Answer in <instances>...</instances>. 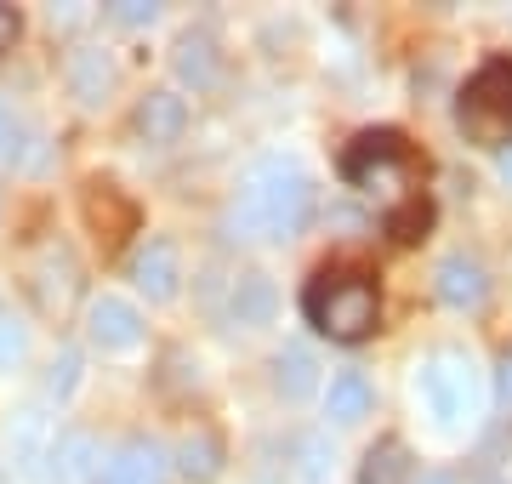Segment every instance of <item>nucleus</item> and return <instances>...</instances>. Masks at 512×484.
Wrapping results in <instances>:
<instances>
[{"instance_id": "nucleus-1", "label": "nucleus", "mask_w": 512, "mask_h": 484, "mask_svg": "<svg viewBox=\"0 0 512 484\" xmlns=\"http://www.w3.org/2000/svg\"><path fill=\"white\" fill-rule=\"evenodd\" d=\"M313 217H319V188H313V177L296 160H285V154H268V160H256L245 171L239 194L228 200L222 228H228V240L285 245V240H302L313 228Z\"/></svg>"}, {"instance_id": "nucleus-2", "label": "nucleus", "mask_w": 512, "mask_h": 484, "mask_svg": "<svg viewBox=\"0 0 512 484\" xmlns=\"http://www.w3.org/2000/svg\"><path fill=\"white\" fill-rule=\"evenodd\" d=\"M302 314L313 331L342 342V348H359L382 331V297H376V280L365 268H319L302 291Z\"/></svg>"}, {"instance_id": "nucleus-3", "label": "nucleus", "mask_w": 512, "mask_h": 484, "mask_svg": "<svg viewBox=\"0 0 512 484\" xmlns=\"http://www.w3.org/2000/svg\"><path fill=\"white\" fill-rule=\"evenodd\" d=\"M456 126L478 149H512V57H484L456 92Z\"/></svg>"}, {"instance_id": "nucleus-4", "label": "nucleus", "mask_w": 512, "mask_h": 484, "mask_svg": "<svg viewBox=\"0 0 512 484\" xmlns=\"http://www.w3.org/2000/svg\"><path fill=\"white\" fill-rule=\"evenodd\" d=\"M416 393L439 428H461L478 416V371L467 348H433L416 371Z\"/></svg>"}, {"instance_id": "nucleus-5", "label": "nucleus", "mask_w": 512, "mask_h": 484, "mask_svg": "<svg viewBox=\"0 0 512 484\" xmlns=\"http://www.w3.org/2000/svg\"><path fill=\"white\" fill-rule=\"evenodd\" d=\"M404 171H410V143H404L399 131H359L348 143V154H342V177H348L353 188H382V194H393V188H404Z\"/></svg>"}, {"instance_id": "nucleus-6", "label": "nucleus", "mask_w": 512, "mask_h": 484, "mask_svg": "<svg viewBox=\"0 0 512 484\" xmlns=\"http://www.w3.org/2000/svg\"><path fill=\"white\" fill-rule=\"evenodd\" d=\"M29 291H35L40 314H57V319L80 302L86 280H80V262H74L69 245H46V251H40L35 268H29Z\"/></svg>"}, {"instance_id": "nucleus-7", "label": "nucleus", "mask_w": 512, "mask_h": 484, "mask_svg": "<svg viewBox=\"0 0 512 484\" xmlns=\"http://www.w3.org/2000/svg\"><path fill=\"white\" fill-rule=\"evenodd\" d=\"M80 211H86V228H92L109 251L126 245V234H137V200H131L120 183H109V177H92V183H86Z\"/></svg>"}, {"instance_id": "nucleus-8", "label": "nucleus", "mask_w": 512, "mask_h": 484, "mask_svg": "<svg viewBox=\"0 0 512 484\" xmlns=\"http://www.w3.org/2000/svg\"><path fill=\"white\" fill-rule=\"evenodd\" d=\"M143 314H137V302L126 297H92V308H86V342H92L97 354H131L137 342H143Z\"/></svg>"}, {"instance_id": "nucleus-9", "label": "nucleus", "mask_w": 512, "mask_h": 484, "mask_svg": "<svg viewBox=\"0 0 512 484\" xmlns=\"http://www.w3.org/2000/svg\"><path fill=\"white\" fill-rule=\"evenodd\" d=\"M433 291H439L444 308L478 314V308L490 302V268H484L473 251H450V257H439V268H433Z\"/></svg>"}, {"instance_id": "nucleus-10", "label": "nucleus", "mask_w": 512, "mask_h": 484, "mask_svg": "<svg viewBox=\"0 0 512 484\" xmlns=\"http://www.w3.org/2000/svg\"><path fill=\"white\" fill-rule=\"evenodd\" d=\"M131 285L148 302H171L183 291V251L171 240H143L131 251Z\"/></svg>"}, {"instance_id": "nucleus-11", "label": "nucleus", "mask_w": 512, "mask_h": 484, "mask_svg": "<svg viewBox=\"0 0 512 484\" xmlns=\"http://www.w3.org/2000/svg\"><path fill=\"white\" fill-rule=\"evenodd\" d=\"M131 131H137L143 143H154V149L177 143L188 131V97L171 92V86H148V92L137 97V109H131Z\"/></svg>"}, {"instance_id": "nucleus-12", "label": "nucleus", "mask_w": 512, "mask_h": 484, "mask_svg": "<svg viewBox=\"0 0 512 484\" xmlns=\"http://www.w3.org/2000/svg\"><path fill=\"white\" fill-rule=\"evenodd\" d=\"M165 473H171V456L160 450V439L131 433L126 445H120L109 462L97 467L92 484H165Z\"/></svg>"}, {"instance_id": "nucleus-13", "label": "nucleus", "mask_w": 512, "mask_h": 484, "mask_svg": "<svg viewBox=\"0 0 512 484\" xmlns=\"http://www.w3.org/2000/svg\"><path fill=\"white\" fill-rule=\"evenodd\" d=\"M222 285H228V319H234V325H245V331L274 325V314H279L274 274H262V268H239V274H228Z\"/></svg>"}, {"instance_id": "nucleus-14", "label": "nucleus", "mask_w": 512, "mask_h": 484, "mask_svg": "<svg viewBox=\"0 0 512 484\" xmlns=\"http://www.w3.org/2000/svg\"><path fill=\"white\" fill-rule=\"evenodd\" d=\"M97 467H103V450L86 428H63L52 433V450H46V484H92Z\"/></svg>"}, {"instance_id": "nucleus-15", "label": "nucleus", "mask_w": 512, "mask_h": 484, "mask_svg": "<svg viewBox=\"0 0 512 484\" xmlns=\"http://www.w3.org/2000/svg\"><path fill=\"white\" fill-rule=\"evenodd\" d=\"M171 75L183 80L188 92H211L222 80V46L211 29H183L171 46Z\"/></svg>"}, {"instance_id": "nucleus-16", "label": "nucleus", "mask_w": 512, "mask_h": 484, "mask_svg": "<svg viewBox=\"0 0 512 484\" xmlns=\"http://www.w3.org/2000/svg\"><path fill=\"white\" fill-rule=\"evenodd\" d=\"M63 80H69V92L80 109H103L120 75H114V57L103 46H74L69 63H63Z\"/></svg>"}, {"instance_id": "nucleus-17", "label": "nucleus", "mask_w": 512, "mask_h": 484, "mask_svg": "<svg viewBox=\"0 0 512 484\" xmlns=\"http://www.w3.org/2000/svg\"><path fill=\"white\" fill-rule=\"evenodd\" d=\"M370 410H376V382H370L359 365H348V371L330 376V388H325L330 428H353V422H365Z\"/></svg>"}, {"instance_id": "nucleus-18", "label": "nucleus", "mask_w": 512, "mask_h": 484, "mask_svg": "<svg viewBox=\"0 0 512 484\" xmlns=\"http://www.w3.org/2000/svg\"><path fill=\"white\" fill-rule=\"evenodd\" d=\"M268 371H274V393L285 399V405H302V399L319 388V359H313L302 342H285Z\"/></svg>"}, {"instance_id": "nucleus-19", "label": "nucleus", "mask_w": 512, "mask_h": 484, "mask_svg": "<svg viewBox=\"0 0 512 484\" xmlns=\"http://www.w3.org/2000/svg\"><path fill=\"white\" fill-rule=\"evenodd\" d=\"M171 462H177V473H183L188 484H217L222 467H228V450H222V439L211 428H194L183 445H177Z\"/></svg>"}, {"instance_id": "nucleus-20", "label": "nucleus", "mask_w": 512, "mask_h": 484, "mask_svg": "<svg viewBox=\"0 0 512 484\" xmlns=\"http://www.w3.org/2000/svg\"><path fill=\"white\" fill-rule=\"evenodd\" d=\"M410 479H416V462H410V445L399 433L376 439L365 450V462H359V484H410Z\"/></svg>"}, {"instance_id": "nucleus-21", "label": "nucleus", "mask_w": 512, "mask_h": 484, "mask_svg": "<svg viewBox=\"0 0 512 484\" xmlns=\"http://www.w3.org/2000/svg\"><path fill=\"white\" fill-rule=\"evenodd\" d=\"M46 450H52L46 416H40V410H18V433H12V467H18L23 479H46Z\"/></svg>"}, {"instance_id": "nucleus-22", "label": "nucleus", "mask_w": 512, "mask_h": 484, "mask_svg": "<svg viewBox=\"0 0 512 484\" xmlns=\"http://www.w3.org/2000/svg\"><path fill=\"white\" fill-rule=\"evenodd\" d=\"M330 467H336V450H330L325 433H296L291 439V473L302 484H330Z\"/></svg>"}, {"instance_id": "nucleus-23", "label": "nucleus", "mask_w": 512, "mask_h": 484, "mask_svg": "<svg viewBox=\"0 0 512 484\" xmlns=\"http://www.w3.org/2000/svg\"><path fill=\"white\" fill-rule=\"evenodd\" d=\"M382 228H387L399 245L427 240V228H433V200H427V194H404V200L382 217Z\"/></svg>"}, {"instance_id": "nucleus-24", "label": "nucleus", "mask_w": 512, "mask_h": 484, "mask_svg": "<svg viewBox=\"0 0 512 484\" xmlns=\"http://www.w3.org/2000/svg\"><path fill=\"white\" fill-rule=\"evenodd\" d=\"M29 359V325L12 302H0V371H18Z\"/></svg>"}, {"instance_id": "nucleus-25", "label": "nucleus", "mask_w": 512, "mask_h": 484, "mask_svg": "<svg viewBox=\"0 0 512 484\" xmlns=\"http://www.w3.org/2000/svg\"><path fill=\"white\" fill-rule=\"evenodd\" d=\"M74 388H80V354L74 348H57V359L46 365V399L52 405H69Z\"/></svg>"}, {"instance_id": "nucleus-26", "label": "nucleus", "mask_w": 512, "mask_h": 484, "mask_svg": "<svg viewBox=\"0 0 512 484\" xmlns=\"http://www.w3.org/2000/svg\"><path fill=\"white\" fill-rule=\"evenodd\" d=\"M103 18L120 23V29H154V23H160V6H154V0H114Z\"/></svg>"}, {"instance_id": "nucleus-27", "label": "nucleus", "mask_w": 512, "mask_h": 484, "mask_svg": "<svg viewBox=\"0 0 512 484\" xmlns=\"http://www.w3.org/2000/svg\"><path fill=\"white\" fill-rule=\"evenodd\" d=\"M18 35H23V18H18V6H0V57L18 46Z\"/></svg>"}, {"instance_id": "nucleus-28", "label": "nucleus", "mask_w": 512, "mask_h": 484, "mask_svg": "<svg viewBox=\"0 0 512 484\" xmlns=\"http://www.w3.org/2000/svg\"><path fill=\"white\" fill-rule=\"evenodd\" d=\"M495 399L512 410V348H501V359H495Z\"/></svg>"}, {"instance_id": "nucleus-29", "label": "nucleus", "mask_w": 512, "mask_h": 484, "mask_svg": "<svg viewBox=\"0 0 512 484\" xmlns=\"http://www.w3.org/2000/svg\"><path fill=\"white\" fill-rule=\"evenodd\" d=\"M410 484H461L456 473H444V467H427V473H416Z\"/></svg>"}, {"instance_id": "nucleus-30", "label": "nucleus", "mask_w": 512, "mask_h": 484, "mask_svg": "<svg viewBox=\"0 0 512 484\" xmlns=\"http://www.w3.org/2000/svg\"><path fill=\"white\" fill-rule=\"evenodd\" d=\"M12 137H18V126H12V114H6V103H0V154L12 149Z\"/></svg>"}, {"instance_id": "nucleus-31", "label": "nucleus", "mask_w": 512, "mask_h": 484, "mask_svg": "<svg viewBox=\"0 0 512 484\" xmlns=\"http://www.w3.org/2000/svg\"><path fill=\"white\" fill-rule=\"evenodd\" d=\"M495 171H501V183L512 188V149H501V154H495Z\"/></svg>"}, {"instance_id": "nucleus-32", "label": "nucleus", "mask_w": 512, "mask_h": 484, "mask_svg": "<svg viewBox=\"0 0 512 484\" xmlns=\"http://www.w3.org/2000/svg\"><path fill=\"white\" fill-rule=\"evenodd\" d=\"M484 484H512V479H484Z\"/></svg>"}]
</instances>
